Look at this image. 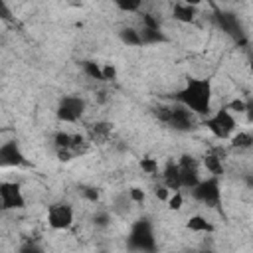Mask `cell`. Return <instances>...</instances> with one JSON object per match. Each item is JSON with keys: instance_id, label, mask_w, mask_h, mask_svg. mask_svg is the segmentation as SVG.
<instances>
[{"instance_id": "cell-21", "label": "cell", "mask_w": 253, "mask_h": 253, "mask_svg": "<svg viewBox=\"0 0 253 253\" xmlns=\"http://www.w3.org/2000/svg\"><path fill=\"white\" fill-rule=\"evenodd\" d=\"M166 206H168V210H172V211H180L182 206H184V194H182V190L170 192V196H168V200H166Z\"/></svg>"}, {"instance_id": "cell-20", "label": "cell", "mask_w": 253, "mask_h": 253, "mask_svg": "<svg viewBox=\"0 0 253 253\" xmlns=\"http://www.w3.org/2000/svg\"><path fill=\"white\" fill-rule=\"evenodd\" d=\"M53 146L55 150H65L71 146V132H65V130H57L53 134Z\"/></svg>"}, {"instance_id": "cell-16", "label": "cell", "mask_w": 253, "mask_h": 253, "mask_svg": "<svg viewBox=\"0 0 253 253\" xmlns=\"http://www.w3.org/2000/svg\"><path fill=\"white\" fill-rule=\"evenodd\" d=\"M227 140L231 142L229 146H231L233 150H239V152L249 150V148L253 146V136H251L249 130H235Z\"/></svg>"}, {"instance_id": "cell-31", "label": "cell", "mask_w": 253, "mask_h": 253, "mask_svg": "<svg viewBox=\"0 0 253 253\" xmlns=\"http://www.w3.org/2000/svg\"><path fill=\"white\" fill-rule=\"evenodd\" d=\"M85 4V0H67V6H71V8H81Z\"/></svg>"}, {"instance_id": "cell-30", "label": "cell", "mask_w": 253, "mask_h": 253, "mask_svg": "<svg viewBox=\"0 0 253 253\" xmlns=\"http://www.w3.org/2000/svg\"><path fill=\"white\" fill-rule=\"evenodd\" d=\"M180 2H184V4H188V6H194V8H200V6L204 4V0H180Z\"/></svg>"}, {"instance_id": "cell-4", "label": "cell", "mask_w": 253, "mask_h": 253, "mask_svg": "<svg viewBox=\"0 0 253 253\" xmlns=\"http://www.w3.org/2000/svg\"><path fill=\"white\" fill-rule=\"evenodd\" d=\"M87 111V101L79 95H63L55 109V115L63 123H77Z\"/></svg>"}, {"instance_id": "cell-6", "label": "cell", "mask_w": 253, "mask_h": 253, "mask_svg": "<svg viewBox=\"0 0 253 253\" xmlns=\"http://www.w3.org/2000/svg\"><path fill=\"white\" fill-rule=\"evenodd\" d=\"M192 196L196 202L204 204V206H217L221 200V190H219V178L217 176H210V178H202L194 188H192Z\"/></svg>"}, {"instance_id": "cell-29", "label": "cell", "mask_w": 253, "mask_h": 253, "mask_svg": "<svg viewBox=\"0 0 253 253\" xmlns=\"http://www.w3.org/2000/svg\"><path fill=\"white\" fill-rule=\"evenodd\" d=\"M81 194H83V198H85L87 202H91V204H97V202H99V190H97V188L87 186V188L81 190Z\"/></svg>"}, {"instance_id": "cell-15", "label": "cell", "mask_w": 253, "mask_h": 253, "mask_svg": "<svg viewBox=\"0 0 253 253\" xmlns=\"http://www.w3.org/2000/svg\"><path fill=\"white\" fill-rule=\"evenodd\" d=\"M186 227L192 231V233H211L215 227L213 223L206 217V215H200V213H194L186 219Z\"/></svg>"}, {"instance_id": "cell-13", "label": "cell", "mask_w": 253, "mask_h": 253, "mask_svg": "<svg viewBox=\"0 0 253 253\" xmlns=\"http://www.w3.org/2000/svg\"><path fill=\"white\" fill-rule=\"evenodd\" d=\"M160 182L168 188V190H180V174H178V162L174 160H168L164 164V168L160 170Z\"/></svg>"}, {"instance_id": "cell-11", "label": "cell", "mask_w": 253, "mask_h": 253, "mask_svg": "<svg viewBox=\"0 0 253 253\" xmlns=\"http://www.w3.org/2000/svg\"><path fill=\"white\" fill-rule=\"evenodd\" d=\"M130 239L132 245L138 249H152L154 247V233H152V225L146 219H140L134 223L132 231H130Z\"/></svg>"}, {"instance_id": "cell-25", "label": "cell", "mask_w": 253, "mask_h": 253, "mask_svg": "<svg viewBox=\"0 0 253 253\" xmlns=\"http://www.w3.org/2000/svg\"><path fill=\"white\" fill-rule=\"evenodd\" d=\"M83 69H85V73H87L91 79H95V81H103L101 65H99V63H95V61H85V63H83Z\"/></svg>"}, {"instance_id": "cell-24", "label": "cell", "mask_w": 253, "mask_h": 253, "mask_svg": "<svg viewBox=\"0 0 253 253\" xmlns=\"http://www.w3.org/2000/svg\"><path fill=\"white\" fill-rule=\"evenodd\" d=\"M126 196H128V200H130V204H144L146 202V192L140 188V186H132V188H128L126 190Z\"/></svg>"}, {"instance_id": "cell-5", "label": "cell", "mask_w": 253, "mask_h": 253, "mask_svg": "<svg viewBox=\"0 0 253 253\" xmlns=\"http://www.w3.org/2000/svg\"><path fill=\"white\" fill-rule=\"evenodd\" d=\"M45 221L51 229L55 231H65L73 225L75 221V211L69 204L65 202H55L51 206H47V211H45Z\"/></svg>"}, {"instance_id": "cell-22", "label": "cell", "mask_w": 253, "mask_h": 253, "mask_svg": "<svg viewBox=\"0 0 253 253\" xmlns=\"http://www.w3.org/2000/svg\"><path fill=\"white\" fill-rule=\"evenodd\" d=\"M130 206H132V204H130V200H128V196H126V192H125V194H119V196L115 198V202H113V211H115V213H125V211H128Z\"/></svg>"}, {"instance_id": "cell-18", "label": "cell", "mask_w": 253, "mask_h": 253, "mask_svg": "<svg viewBox=\"0 0 253 253\" xmlns=\"http://www.w3.org/2000/svg\"><path fill=\"white\" fill-rule=\"evenodd\" d=\"M142 2L144 0H113V4L121 10V12H126V14H134L142 8Z\"/></svg>"}, {"instance_id": "cell-28", "label": "cell", "mask_w": 253, "mask_h": 253, "mask_svg": "<svg viewBox=\"0 0 253 253\" xmlns=\"http://www.w3.org/2000/svg\"><path fill=\"white\" fill-rule=\"evenodd\" d=\"M170 192L172 190H168L162 182H158V184H154V190H152V194H154V198H158L160 202H166L168 200V196H170Z\"/></svg>"}, {"instance_id": "cell-23", "label": "cell", "mask_w": 253, "mask_h": 253, "mask_svg": "<svg viewBox=\"0 0 253 253\" xmlns=\"http://www.w3.org/2000/svg\"><path fill=\"white\" fill-rule=\"evenodd\" d=\"M225 109H227L229 113H233V115H243V113H247V111H249L247 103H245L243 99H239V97L231 99V101L225 105Z\"/></svg>"}, {"instance_id": "cell-1", "label": "cell", "mask_w": 253, "mask_h": 253, "mask_svg": "<svg viewBox=\"0 0 253 253\" xmlns=\"http://www.w3.org/2000/svg\"><path fill=\"white\" fill-rule=\"evenodd\" d=\"M176 101L188 107L194 115L206 117L211 113V83L208 79L190 77L176 93Z\"/></svg>"}, {"instance_id": "cell-14", "label": "cell", "mask_w": 253, "mask_h": 253, "mask_svg": "<svg viewBox=\"0 0 253 253\" xmlns=\"http://www.w3.org/2000/svg\"><path fill=\"white\" fill-rule=\"evenodd\" d=\"M172 18L176 22H180V24H192L198 18V8L188 6L184 2H176L174 4V10H172Z\"/></svg>"}, {"instance_id": "cell-26", "label": "cell", "mask_w": 253, "mask_h": 253, "mask_svg": "<svg viewBox=\"0 0 253 253\" xmlns=\"http://www.w3.org/2000/svg\"><path fill=\"white\" fill-rule=\"evenodd\" d=\"M101 75H103V81H115L117 79V67H115V63H103L101 65Z\"/></svg>"}, {"instance_id": "cell-8", "label": "cell", "mask_w": 253, "mask_h": 253, "mask_svg": "<svg viewBox=\"0 0 253 253\" xmlns=\"http://www.w3.org/2000/svg\"><path fill=\"white\" fill-rule=\"evenodd\" d=\"M0 202H2V210H6V211L22 210L26 206V198H24L22 186L18 182H12V180L0 182Z\"/></svg>"}, {"instance_id": "cell-27", "label": "cell", "mask_w": 253, "mask_h": 253, "mask_svg": "<svg viewBox=\"0 0 253 253\" xmlns=\"http://www.w3.org/2000/svg\"><path fill=\"white\" fill-rule=\"evenodd\" d=\"M109 221H111L109 211H105V210L95 211V215H93V223H95L97 227H107V225H109Z\"/></svg>"}, {"instance_id": "cell-19", "label": "cell", "mask_w": 253, "mask_h": 253, "mask_svg": "<svg viewBox=\"0 0 253 253\" xmlns=\"http://www.w3.org/2000/svg\"><path fill=\"white\" fill-rule=\"evenodd\" d=\"M138 166H140V170H142L144 174H148V176H156L158 170H160V168H158V160L152 158V156H144V158H140Z\"/></svg>"}, {"instance_id": "cell-17", "label": "cell", "mask_w": 253, "mask_h": 253, "mask_svg": "<svg viewBox=\"0 0 253 253\" xmlns=\"http://www.w3.org/2000/svg\"><path fill=\"white\" fill-rule=\"evenodd\" d=\"M119 38H121V42L126 43V45H140V43H142L140 32L134 30V28H123V30L119 32Z\"/></svg>"}, {"instance_id": "cell-3", "label": "cell", "mask_w": 253, "mask_h": 253, "mask_svg": "<svg viewBox=\"0 0 253 253\" xmlns=\"http://www.w3.org/2000/svg\"><path fill=\"white\" fill-rule=\"evenodd\" d=\"M204 125H206V128H208L217 140H227V138L237 130L235 115L229 113L225 107L217 109L213 115H206Z\"/></svg>"}, {"instance_id": "cell-10", "label": "cell", "mask_w": 253, "mask_h": 253, "mask_svg": "<svg viewBox=\"0 0 253 253\" xmlns=\"http://www.w3.org/2000/svg\"><path fill=\"white\" fill-rule=\"evenodd\" d=\"M26 164L24 152L16 140H6L0 144V168H16Z\"/></svg>"}, {"instance_id": "cell-2", "label": "cell", "mask_w": 253, "mask_h": 253, "mask_svg": "<svg viewBox=\"0 0 253 253\" xmlns=\"http://www.w3.org/2000/svg\"><path fill=\"white\" fill-rule=\"evenodd\" d=\"M154 115L160 123L168 125L178 132H190L198 126V115H194L188 107H184L178 101L174 105H158L154 109Z\"/></svg>"}, {"instance_id": "cell-32", "label": "cell", "mask_w": 253, "mask_h": 253, "mask_svg": "<svg viewBox=\"0 0 253 253\" xmlns=\"http://www.w3.org/2000/svg\"><path fill=\"white\" fill-rule=\"evenodd\" d=\"M0 210H2V202H0Z\"/></svg>"}, {"instance_id": "cell-7", "label": "cell", "mask_w": 253, "mask_h": 253, "mask_svg": "<svg viewBox=\"0 0 253 253\" xmlns=\"http://www.w3.org/2000/svg\"><path fill=\"white\" fill-rule=\"evenodd\" d=\"M178 174H180V190H184V188L192 190L202 180L200 162L190 154L180 156L178 158Z\"/></svg>"}, {"instance_id": "cell-9", "label": "cell", "mask_w": 253, "mask_h": 253, "mask_svg": "<svg viewBox=\"0 0 253 253\" xmlns=\"http://www.w3.org/2000/svg\"><path fill=\"white\" fill-rule=\"evenodd\" d=\"M227 158V150L223 146H211L200 160V166H204L211 176H217L221 178L223 172H225V166H223V160Z\"/></svg>"}, {"instance_id": "cell-12", "label": "cell", "mask_w": 253, "mask_h": 253, "mask_svg": "<svg viewBox=\"0 0 253 253\" xmlns=\"http://www.w3.org/2000/svg\"><path fill=\"white\" fill-rule=\"evenodd\" d=\"M111 130H113V125L111 123H105V121H95L87 126V138L91 142H107L109 136H111Z\"/></svg>"}]
</instances>
